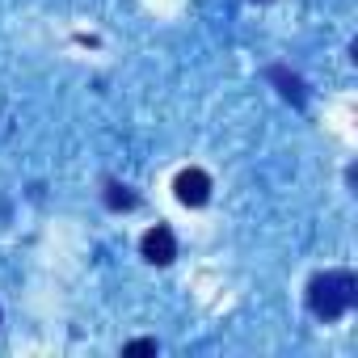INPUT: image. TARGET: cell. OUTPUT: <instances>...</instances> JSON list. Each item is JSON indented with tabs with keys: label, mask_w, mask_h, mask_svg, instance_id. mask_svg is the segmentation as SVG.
Here are the masks:
<instances>
[{
	"label": "cell",
	"mask_w": 358,
	"mask_h": 358,
	"mask_svg": "<svg viewBox=\"0 0 358 358\" xmlns=\"http://www.w3.org/2000/svg\"><path fill=\"white\" fill-rule=\"evenodd\" d=\"M354 299H358V278H354L350 270H324V274H316V278L308 282V308H312V316H320V320L345 316V312L354 308Z\"/></svg>",
	"instance_id": "obj_1"
},
{
	"label": "cell",
	"mask_w": 358,
	"mask_h": 358,
	"mask_svg": "<svg viewBox=\"0 0 358 358\" xmlns=\"http://www.w3.org/2000/svg\"><path fill=\"white\" fill-rule=\"evenodd\" d=\"M173 194L182 207H203L211 199V177L203 169H182L177 173V182H173Z\"/></svg>",
	"instance_id": "obj_2"
},
{
	"label": "cell",
	"mask_w": 358,
	"mask_h": 358,
	"mask_svg": "<svg viewBox=\"0 0 358 358\" xmlns=\"http://www.w3.org/2000/svg\"><path fill=\"white\" fill-rule=\"evenodd\" d=\"M139 253H143V262H152V266H169V262L177 257V241H173V232H169L164 224H156V228L143 232Z\"/></svg>",
	"instance_id": "obj_3"
},
{
	"label": "cell",
	"mask_w": 358,
	"mask_h": 358,
	"mask_svg": "<svg viewBox=\"0 0 358 358\" xmlns=\"http://www.w3.org/2000/svg\"><path fill=\"white\" fill-rule=\"evenodd\" d=\"M270 80L278 85V93H282L287 101H295V106H303V97H308V93H303V80H299L295 72H287V68H270Z\"/></svg>",
	"instance_id": "obj_4"
},
{
	"label": "cell",
	"mask_w": 358,
	"mask_h": 358,
	"mask_svg": "<svg viewBox=\"0 0 358 358\" xmlns=\"http://www.w3.org/2000/svg\"><path fill=\"white\" fill-rule=\"evenodd\" d=\"M106 207L110 211H131L135 207V194L127 186H118V182H106Z\"/></svg>",
	"instance_id": "obj_5"
},
{
	"label": "cell",
	"mask_w": 358,
	"mask_h": 358,
	"mask_svg": "<svg viewBox=\"0 0 358 358\" xmlns=\"http://www.w3.org/2000/svg\"><path fill=\"white\" fill-rule=\"evenodd\" d=\"M122 354H156V341H131Z\"/></svg>",
	"instance_id": "obj_6"
}]
</instances>
